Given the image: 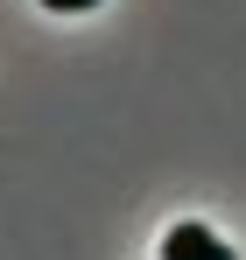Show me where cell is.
Returning <instances> with one entry per match:
<instances>
[{
    "label": "cell",
    "instance_id": "cell-2",
    "mask_svg": "<svg viewBox=\"0 0 246 260\" xmlns=\"http://www.w3.org/2000/svg\"><path fill=\"white\" fill-rule=\"evenodd\" d=\"M42 7H56V14H84V7H99V0H42Z\"/></svg>",
    "mask_w": 246,
    "mask_h": 260
},
{
    "label": "cell",
    "instance_id": "cell-1",
    "mask_svg": "<svg viewBox=\"0 0 246 260\" xmlns=\"http://www.w3.org/2000/svg\"><path fill=\"white\" fill-rule=\"evenodd\" d=\"M162 260H239V253H232L211 225H176L162 239Z\"/></svg>",
    "mask_w": 246,
    "mask_h": 260
}]
</instances>
